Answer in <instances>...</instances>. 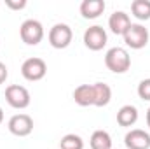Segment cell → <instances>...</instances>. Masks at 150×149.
<instances>
[{
    "label": "cell",
    "mask_w": 150,
    "mask_h": 149,
    "mask_svg": "<svg viewBox=\"0 0 150 149\" xmlns=\"http://www.w3.org/2000/svg\"><path fill=\"white\" fill-rule=\"evenodd\" d=\"M105 65L113 74H124L131 67V56L124 47H112L105 54Z\"/></svg>",
    "instance_id": "1"
},
{
    "label": "cell",
    "mask_w": 150,
    "mask_h": 149,
    "mask_svg": "<svg viewBox=\"0 0 150 149\" xmlns=\"http://www.w3.org/2000/svg\"><path fill=\"white\" fill-rule=\"evenodd\" d=\"M19 37L25 44L28 46H37L44 39V27L37 19H26L23 21L21 28H19Z\"/></svg>",
    "instance_id": "2"
},
{
    "label": "cell",
    "mask_w": 150,
    "mask_h": 149,
    "mask_svg": "<svg viewBox=\"0 0 150 149\" xmlns=\"http://www.w3.org/2000/svg\"><path fill=\"white\" fill-rule=\"evenodd\" d=\"M124 42L131 49H142L149 44V30L140 23H131V27L122 35Z\"/></svg>",
    "instance_id": "3"
},
{
    "label": "cell",
    "mask_w": 150,
    "mask_h": 149,
    "mask_svg": "<svg viewBox=\"0 0 150 149\" xmlns=\"http://www.w3.org/2000/svg\"><path fill=\"white\" fill-rule=\"evenodd\" d=\"M5 100L14 109H26L32 102L30 91L25 86H19V84H11V86L5 88Z\"/></svg>",
    "instance_id": "4"
},
{
    "label": "cell",
    "mask_w": 150,
    "mask_h": 149,
    "mask_svg": "<svg viewBox=\"0 0 150 149\" xmlns=\"http://www.w3.org/2000/svg\"><path fill=\"white\" fill-rule=\"evenodd\" d=\"M74 39V32L67 23H56L51 30H49V44L54 49H65L70 46Z\"/></svg>",
    "instance_id": "5"
},
{
    "label": "cell",
    "mask_w": 150,
    "mask_h": 149,
    "mask_svg": "<svg viewBox=\"0 0 150 149\" xmlns=\"http://www.w3.org/2000/svg\"><path fill=\"white\" fill-rule=\"evenodd\" d=\"M45 74H47V63L42 58H37V56L28 58L21 65V75L26 81H32V82L40 81V79L45 77Z\"/></svg>",
    "instance_id": "6"
},
{
    "label": "cell",
    "mask_w": 150,
    "mask_h": 149,
    "mask_svg": "<svg viewBox=\"0 0 150 149\" xmlns=\"http://www.w3.org/2000/svg\"><path fill=\"white\" fill-rule=\"evenodd\" d=\"M107 40H108L107 32L100 25H93L84 32V44L91 51H101L107 46Z\"/></svg>",
    "instance_id": "7"
},
{
    "label": "cell",
    "mask_w": 150,
    "mask_h": 149,
    "mask_svg": "<svg viewBox=\"0 0 150 149\" xmlns=\"http://www.w3.org/2000/svg\"><path fill=\"white\" fill-rule=\"evenodd\" d=\"M7 128L16 137H26L33 132V119L28 114H14L9 119Z\"/></svg>",
    "instance_id": "8"
},
{
    "label": "cell",
    "mask_w": 150,
    "mask_h": 149,
    "mask_svg": "<svg viewBox=\"0 0 150 149\" xmlns=\"http://www.w3.org/2000/svg\"><path fill=\"white\" fill-rule=\"evenodd\" d=\"M124 144L127 149H150V135L145 130L134 128L126 133Z\"/></svg>",
    "instance_id": "9"
},
{
    "label": "cell",
    "mask_w": 150,
    "mask_h": 149,
    "mask_svg": "<svg viewBox=\"0 0 150 149\" xmlns=\"http://www.w3.org/2000/svg\"><path fill=\"white\" fill-rule=\"evenodd\" d=\"M129 27H131V19L129 14H126L124 11H115L108 19V28L115 35H124Z\"/></svg>",
    "instance_id": "10"
},
{
    "label": "cell",
    "mask_w": 150,
    "mask_h": 149,
    "mask_svg": "<svg viewBox=\"0 0 150 149\" xmlns=\"http://www.w3.org/2000/svg\"><path fill=\"white\" fill-rule=\"evenodd\" d=\"M74 100L77 105L80 107H89L94 105V91H93V84H80L77 86L74 91Z\"/></svg>",
    "instance_id": "11"
},
{
    "label": "cell",
    "mask_w": 150,
    "mask_h": 149,
    "mask_svg": "<svg viewBox=\"0 0 150 149\" xmlns=\"http://www.w3.org/2000/svg\"><path fill=\"white\" fill-rule=\"evenodd\" d=\"M105 11V2L103 0H84L80 4V14L86 19H96L101 16Z\"/></svg>",
    "instance_id": "12"
},
{
    "label": "cell",
    "mask_w": 150,
    "mask_h": 149,
    "mask_svg": "<svg viewBox=\"0 0 150 149\" xmlns=\"http://www.w3.org/2000/svg\"><path fill=\"white\" fill-rule=\"evenodd\" d=\"M93 91H94V105L96 107H105L110 104L112 100V90L108 84L105 82H94L93 84Z\"/></svg>",
    "instance_id": "13"
},
{
    "label": "cell",
    "mask_w": 150,
    "mask_h": 149,
    "mask_svg": "<svg viewBox=\"0 0 150 149\" xmlns=\"http://www.w3.org/2000/svg\"><path fill=\"white\" fill-rule=\"evenodd\" d=\"M138 121V109L134 105H124L117 112V123L120 126H133Z\"/></svg>",
    "instance_id": "14"
},
{
    "label": "cell",
    "mask_w": 150,
    "mask_h": 149,
    "mask_svg": "<svg viewBox=\"0 0 150 149\" xmlns=\"http://www.w3.org/2000/svg\"><path fill=\"white\" fill-rule=\"evenodd\" d=\"M91 149H112V137L105 130H96L91 135Z\"/></svg>",
    "instance_id": "15"
},
{
    "label": "cell",
    "mask_w": 150,
    "mask_h": 149,
    "mask_svg": "<svg viewBox=\"0 0 150 149\" xmlns=\"http://www.w3.org/2000/svg\"><path fill=\"white\" fill-rule=\"evenodd\" d=\"M131 12L140 21L150 19V0H134L131 4Z\"/></svg>",
    "instance_id": "16"
},
{
    "label": "cell",
    "mask_w": 150,
    "mask_h": 149,
    "mask_svg": "<svg viewBox=\"0 0 150 149\" xmlns=\"http://www.w3.org/2000/svg\"><path fill=\"white\" fill-rule=\"evenodd\" d=\"M59 149H84V140H82L80 135L67 133L59 140Z\"/></svg>",
    "instance_id": "17"
},
{
    "label": "cell",
    "mask_w": 150,
    "mask_h": 149,
    "mask_svg": "<svg viewBox=\"0 0 150 149\" xmlns=\"http://www.w3.org/2000/svg\"><path fill=\"white\" fill-rule=\"evenodd\" d=\"M138 97L142 100H150V79H143L138 84Z\"/></svg>",
    "instance_id": "18"
},
{
    "label": "cell",
    "mask_w": 150,
    "mask_h": 149,
    "mask_svg": "<svg viewBox=\"0 0 150 149\" xmlns=\"http://www.w3.org/2000/svg\"><path fill=\"white\" fill-rule=\"evenodd\" d=\"M5 5L14 11H21L26 7V0H5Z\"/></svg>",
    "instance_id": "19"
},
{
    "label": "cell",
    "mask_w": 150,
    "mask_h": 149,
    "mask_svg": "<svg viewBox=\"0 0 150 149\" xmlns=\"http://www.w3.org/2000/svg\"><path fill=\"white\" fill-rule=\"evenodd\" d=\"M7 75H9V70H7L5 63H2V62H0V84H4V82H5Z\"/></svg>",
    "instance_id": "20"
},
{
    "label": "cell",
    "mask_w": 150,
    "mask_h": 149,
    "mask_svg": "<svg viewBox=\"0 0 150 149\" xmlns=\"http://www.w3.org/2000/svg\"><path fill=\"white\" fill-rule=\"evenodd\" d=\"M147 126L150 128V107H149V111H147Z\"/></svg>",
    "instance_id": "21"
},
{
    "label": "cell",
    "mask_w": 150,
    "mask_h": 149,
    "mask_svg": "<svg viewBox=\"0 0 150 149\" xmlns=\"http://www.w3.org/2000/svg\"><path fill=\"white\" fill-rule=\"evenodd\" d=\"M2 121H4V111H2V107H0V125H2Z\"/></svg>",
    "instance_id": "22"
}]
</instances>
